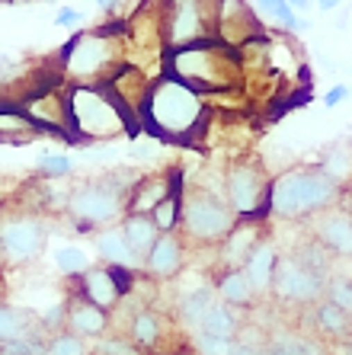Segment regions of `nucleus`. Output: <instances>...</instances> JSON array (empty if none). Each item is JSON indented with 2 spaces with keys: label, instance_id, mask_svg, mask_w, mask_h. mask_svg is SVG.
Wrapping results in <instances>:
<instances>
[{
  "label": "nucleus",
  "instance_id": "nucleus-1",
  "mask_svg": "<svg viewBox=\"0 0 352 355\" xmlns=\"http://www.w3.org/2000/svg\"><path fill=\"white\" fill-rule=\"evenodd\" d=\"M164 74L176 77L196 93H231L244 83V51L224 45L218 35L170 49Z\"/></svg>",
  "mask_w": 352,
  "mask_h": 355
},
{
  "label": "nucleus",
  "instance_id": "nucleus-2",
  "mask_svg": "<svg viewBox=\"0 0 352 355\" xmlns=\"http://www.w3.org/2000/svg\"><path fill=\"white\" fill-rule=\"evenodd\" d=\"M212 119V109L192 87L180 83L176 77L164 74L151 83V93L144 99L141 125L164 141H189L202 132V125Z\"/></svg>",
  "mask_w": 352,
  "mask_h": 355
},
{
  "label": "nucleus",
  "instance_id": "nucleus-3",
  "mask_svg": "<svg viewBox=\"0 0 352 355\" xmlns=\"http://www.w3.org/2000/svg\"><path fill=\"white\" fill-rule=\"evenodd\" d=\"M343 202V186L333 182L317 164H295L272 173L269 215L282 221H304Z\"/></svg>",
  "mask_w": 352,
  "mask_h": 355
},
{
  "label": "nucleus",
  "instance_id": "nucleus-4",
  "mask_svg": "<svg viewBox=\"0 0 352 355\" xmlns=\"http://www.w3.org/2000/svg\"><path fill=\"white\" fill-rule=\"evenodd\" d=\"M138 180L128 170H109L103 176L71 186L65 198V215L74 227V234H93L106 224H119L125 218V198L131 182Z\"/></svg>",
  "mask_w": 352,
  "mask_h": 355
},
{
  "label": "nucleus",
  "instance_id": "nucleus-5",
  "mask_svg": "<svg viewBox=\"0 0 352 355\" xmlns=\"http://www.w3.org/2000/svg\"><path fill=\"white\" fill-rule=\"evenodd\" d=\"M67 106H71L74 144H93V141H112L119 135H135L125 112L109 96L106 83H71Z\"/></svg>",
  "mask_w": 352,
  "mask_h": 355
},
{
  "label": "nucleus",
  "instance_id": "nucleus-6",
  "mask_svg": "<svg viewBox=\"0 0 352 355\" xmlns=\"http://www.w3.org/2000/svg\"><path fill=\"white\" fill-rule=\"evenodd\" d=\"M115 26L119 23H112V29H81L61 49V77H67V83H103L125 64Z\"/></svg>",
  "mask_w": 352,
  "mask_h": 355
},
{
  "label": "nucleus",
  "instance_id": "nucleus-7",
  "mask_svg": "<svg viewBox=\"0 0 352 355\" xmlns=\"http://www.w3.org/2000/svg\"><path fill=\"white\" fill-rule=\"evenodd\" d=\"M49 218L33 202L7 198L0 205V257L7 266H26L49 247Z\"/></svg>",
  "mask_w": 352,
  "mask_h": 355
},
{
  "label": "nucleus",
  "instance_id": "nucleus-8",
  "mask_svg": "<svg viewBox=\"0 0 352 355\" xmlns=\"http://www.w3.org/2000/svg\"><path fill=\"white\" fill-rule=\"evenodd\" d=\"M237 215L228 205L224 192H212L205 186L183 189V221L180 234L189 247H218L234 227Z\"/></svg>",
  "mask_w": 352,
  "mask_h": 355
},
{
  "label": "nucleus",
  "instance_id": "nucleus-9",
  "mask_svg": "<svg viewBox=\"0 0 352 355\" xmlns=\"http://www.w3.org/2000/svg\"><path fill=\"white\" fill-rule=\"evenodd\" d=\"M269 186H272V173L262 160H234L224 173V198L234 208L237 218H256L266 221L269 218Z\"/></svg>",
  "mask_w": 352,
  "mask_h": 355
},
{
  "label": "nucleus",
  "instance_id": "nucleus-10",
  "mask_svg": "<svg viewBox=\"0 0 352 355\" xmlns=\"http://www.w3.org/2000/svg\"><path fill=\"white\" fill-rule=\"evenodd\" d=\"M324 291H327V272L311 266L298 250L278 257L269 297H276L278 304L288 307H311L324 297Z\"/></svg>",
  "mask_w": 352,
  "mask_h": 355
},
{
  "label": "nucleus",
  "instance_id": "nucleus-11",
  "mask_svg": "<svg viewBox=\"0 0 352 355\" xmlns=\"http://www.w3.org/2000/svg\"><path fill=\"white\" fill-rule=\"evenodd\" d=\"M218 0H170L164 7V39L167 49L192 45L215 35Z\"/></svg>",
  "mask_w": 352,
  "mask_h": 355
},
{
  "label": "nucleus",
  "instance_id": "nucleus-12",
  "mask_svg": "<svg viewBox=\"0 0 352 355\" xmlns=\"http://www.w3.org/2000/svg\"><path fill=\"white\" fill-rule=\"evenodd\" d=\"M17 106L26 112V119L33 122V128L39 135H49V138H61V141H67V144H74L67 90H61V87H45V90L23 93V96H17Z\"/></svg>",
  "mask_w": 352,
  "mask_h": 355
},
{
  "label": "nucleus",
  "instance_id": "nucleus-13",
  "mask_svg": "<svg viewBox=\"0 0 352 355\" xmlns=\"http://www.w3.org/2000/svg\"><path fill=\"white\" fill-rule=\"evenodd\" d=\"M135 279H138L135 269L99 263V266H90L87 272L74 275V279H71V291L83 295L87 301H93L97 307H103V311H115V304H119L125 295H131Z\"/></svg>",
  "mask_w": 352,
  "mask_h": 355
},
{
  "label": "nucleus",
  "instance_id": "nucleus-14",
  "mask_svg": "<svg viewBox=\"0 0 352 355\" xmlns=\"http://www.w3.org/2000/svg\"><path fill=\"white\" fill-rule=\"evenodd\" d=\"M215 35L231 49H246L262 39L260 13L250 0H218V17H215Z\"/></svg>",
  "mask_w": 352,
  "mask_h": 355
},
{
  "label": "nucleus",
  "instance_id": "nucleus-15",
  "mask_svg": "<svg viewBox=\"0 0 352 355\" xmlns=\"http://www.w3.org/2000/svg\"><path fill=\"white\" fill-rule=\"evenodd\" d=\"M176 186H183L180 166H170V170H160V173L138 176V180L131 182L128 198H125V215H151Z\"/></svg>",
  "mask_w": 352,
  "mask_h": 355
},
{
  "label": "nucleus",
  "instance_id": "nucleus-16",
  "mask_svg": "<svg viewBox=\"0 0 352 355\" xmlns=\"http://www.w3.org/2000/svg\"><path fill=\"white\" fill-rule=\"evenodd\" d=\"M314 240L333 259H352V211L343 202H336L333 208L314 215Z\"/></svg>",
  "mask_w": 352,
  "mask_h": 355
},
{
  "label": "nucleus",
  "instance_id": "nucleus-17",
  "mask_svg": "<svg viewBox=\"0 0 352 355\" xmlns=\"http://www.w3.org/2000/svg\"><path fill=\"white\" fill-rule=\"evenodd\" d=\"M186 253H189V243L183 240V234H160L154 240V247L144 253V263H141V272L148 275L154 282H170L183 272L186 266Z\"/></svg>",
  "mask_w": 352,
  "mask_h": 355
},
{
  "label": "nucleus",
  "instance_id": "nucleus-18",
  "mask_svg": "<svg viewBox=\"0 0 352 355\" xmlns=\"http://www.w3.org/2000/svg\"><path fill=\"white\" fill-rule=\"evenodd\" d=\"M125 336L141 349V352H160L167 355V339H170V323H167V314L157 311V307L138 304L131 311L128 323H125Z\"/></svg>",
  "mask_w": 352,
  "mask_h": 355
},
{
  "label": "nucleus",
  "instance_id": "nucleus-19",
  "mask_svg": "<svg viewBox=\"0 0 352 355\" xmlns=\"http://www.w3.org/2000/svg\"><path fill=\"white\" fill-rule=\"evenodd\" d=\"M266 234V221L256 218H237L228 237L218 243V269H240L244 259L250 257V250L256 247Z\"/></svg>",
  "mask_w": 352,
  "mask_h": 355
},
{
  "label": "nucleus",
  "instance_id": "nucleus-20",
  "mask_svg": "<svg viewBox=\"0 0 352 355\" xmlns=\"http://www.w3.org/2000/svg\"><path fill=\"white\" fill-rule=\"evenodd\" d=\"M65 311H67L65 330L77 333V336H83V339H99L112 330V314L103 311V307H97L93 301H87L83 295H77V291H67Z\"/></svg>",
  "mask_w": 352,
  "mask_h": 355
},
{
  "label": "nucleus",
  "instance_id": "nucleus-21",
  "mask_svg": "<svg viewBox=\"0 0 352 355\" xmlns=\"http://www.w3.org/2000/svg\"><path fill=\"white\" fill-rule=\"evenodd\" d=\"M278 257H282L278 243L269 237V234H262V240L256 243L253 250H250V257H246L244 266H240L260 297H269V291H272V275H276Z\"/></svg>",
  "mask_w": 352,
  "mask_h": 355
},
{
  "label": "nucleus",
  "instance_id": "nucleus-22",
  "mask_svg": "<svg viewBox=\"0 0 352 355\" xmlns=\"http://www.w3.org/2000/svg\"><path fill=\"white\" fill-rule=\"evenodd\" d=\"M90 237H93L97 257L106 266H122V269H135V272H141V259L135 257V250L128 247V240H125V234H122L119 224H106V227L93 231Z\"/></svg>",
  "mask_w": 352,
  "mask_h": 355
},
{
  "label": "nucleus",
  "instance_id": "nucleus-23",
  "mask_svg": "<svg viewBox=\"0 0 352 355\" xmlns=\"http://www.w3.org/2000/svg\"><path fill=\"white\" fill-rule=\"evenodd\" d=\"M304 311H308V320H311L317 339H336V343L352 339V317L343 307H336L330 297H320L317 304L304 307Z\"/></svg>",
  "mask_w": 352,
  "mask_h": 355
},
{
  "label": "nucleus",
  "instance_id": "nucleus-24",
  "mask_svg": "<svg viewBox=\"0 0 352 355\" xmlns=\"http://www.w3.org/2000/svg\"><path fill=\"white\" fill-rule=\"evenodd\" d=\"M212 288H215V295H218V301L237 307V311H250V307L260 301V295H256V288L250 285L244 269H218Z\"/></svg>",
  "mask_w": 352,
  "mask_h": 355
},
{
  "label": "nucleus",
  "instance_id": "nucleus-25",
  "mask_svg": "<svg viewBox=\"0 0 352 355\" xmlns=\"http://www.w3.org/2000/svg\"><path fill=\"white\" fill-rule=\"evenodd\" d=\"M218 301L212 285H196V288H186L180 297H176V320L186 327L189 333H196L202 327L208 307Z\"/></svg>",
  "mask_w": 352,
  "mask_h": 355
},
{
  "label": "nucleus",
  "instance_id": "nucleus-26",
  "mask_svg": "<svg viewBox=\"0 0 352 355\" xmlns=\"http://www.w3.org/2000/svg\"><path fill=\"white\" fill-rule=\"evenodd\" d=\"M33 333H45V330H42L39 317H35L29 307L3 304V301H0V346H7L13 339L33 336Z\"/></svg>",
  "mask_w": 352,
  "mask_h": 355
},
{
  "label": "nucleus",
  "instance_id": "nucleus-27",
  "mask_svg": "<svg viewBox=\"0 0 352 355\" xmlns=\"http://www.w3.org/2000/svg\"><path fill=\"white\" fill-rule=\"evenodd\" d=\"M33 138H39V132L17 106V99H0V144H29Z\"/></svg>",
  "mask_w": 352,
  "mask_h": 355
},
{
  "label": "nucleus",
  "instance_id": "nucleus-28",
  "mask_svg": "<svg viewBox=\"0 0 352 355\" xmlns=\"http://www.w3.org/2000/svg\"><path fill=\"white\" fill-rule=\"evenodd\" d=\"M240 330H244V314L237 307L224 304V301H215L205 314L202 327L196 333H205V336H221V339H237Z\"/></svg>",
  "mask_w": 352,
  "mask_h": 355
},
{
  "label": "nucleus",
  "instance_id": "nucleus-29",
  "mask_svg": "<svg viewBox=\"0 0 352 355\" xmlns=\"http://www.w3.org/2000/svg\"><path fill=\"white\" fill-rule=\"evenodd\" d=\"M266 355H330L317 336L295 330H278L266 339Z\"/></svg>",
  "mask_w": 352,
  "mask_h": 355
},
{
  "label": "nucleus",
  "instance_id": "nucleus-30",
  "mask_svg": "<svg viewBox=\"0 0 352 355\" xmlns=\"http://www.w3.org/2000/svg\"><path fill=\"white\" fill-rule=\"evenodd\" d=\"M119 227H122L125 240H128V247L135 250V257L144 263V253H148V250L154 247V240L160 237L154 218H151V215H125L122 221H119Z\"/></svg>",
  "mask_w": 352,
  "mask_h": 355
},
{
  "label": "nucleus",
  "instance_id": "nucleus-31",
  "mask_svg": "<svg viewBox=\"0 0 352 355\" xmlns=\"http://www.w3.org/2000/svg\"><path fill=\"white\" fill-rule=\"evenodd\" d=\"M317 166L330 176V180L340 182L346 189L352 182V141H336V144H330V148L324 150V157H320Z\"/></svg>",
  "mask_w": 352,
  "mask_h": 355
},
{
  "label": "nucleus",
  "instance_id": "nucleus-32",
  "mask_svg": "<svg viewBox=\"0 0 352 355\" xmlns=\"http://www.w3.org/2000/svg\"><path fill=\"white\" fill-rule=\"evenodd\" d=\"M183 189L186 186H176V189L170 192V196L160 202V205L151 211V218H154L157 231L160 234H176L180 231V221H183Z\"/></svg>",
  "mask_w": 352,
  "mask_h": 355
},
{
  "label": "nucleus",
  "instance_id": "nucleus-33",
  "mask_svg": "<svg viewBox=\"0 0 352 355\" xmlns=\"http://www.w3.org/2000/svg\"><path fill=\"white\" fill-rule=\"evenodd\" d=\"M45 355H93V339H83L71 330L49 333V339H45Z\"/></svg>",
  "mask_w": 352,
  "mask_h": 355
},
{
  "label": "nucleus",
  "instance_id": "nucleus-34",
  "mask_svg": "<svg viewBox=\"0 0 352 355\" xmlns=\"http://www.w3.org/2000/svg\"><path fill=\"white\" fill-rule=\"evenodd\" d=\"M253 7L260 17H269L276 26H282L285 33H298L301 29V17H298L288 0H253Z\"/></svg>",
  "mask_w": 352,
  "mask_h": 355
},
{
  "label": "nucleus",
  "instance_id": "nucleus-35",
  "mask_svg": "<svg viewBox=\"0 0 352 355\" xmlns=\"http://www.w3.org/2000/svg\"><path fill=\"white\" fill-rule=\"evenodd\" d=\"M55 266H58V272H65L67 279H74V275L87 272L93 266V259L87 257V250L83 247H61L55 253Z\"/></svg>",
  "mask_w": 352,
  "mask_h": 355
},
{
  "label": "nucleus",
  "instance_id": "nucleus-36",
  "mask_svg": "<svg viewBox=\"0 0 352 355\" xmlns=\"http://www.w3.org/2000/svg\"><path fill=\"white\" fill-rule=\"evenodd\" d=\"M93 355H144L125 333H106L93 339Z\"/></svg>",
  "mask_w": 352,
  "mask_h": 355
},
{
  "label": "nucleus",
  "instance_id": "nucleus-37",
  "mask_svg": "<svg viewBox=\"0 0 352 355\" xmlns=\"http://www.w3.org/2000/svg\"><path fill=\"white\" fill-rule=\"evenodd\" d=\"M35 170H39L45 180H65V176L74 173V160L67 157V154H39Z\"/></svg>",
  "mask_w": 352,
  "mask_h": 355
},
{
  "label": "nucleus",
  "instance_id": "nucleus-38",
  "mask_svg": "<svg viewBox=\"0 0 352 355\" xmlns=\"http://www.w3.org/2000/svg\"><path fill=\"white\" fill-rule=\"evenodd\" d=\"M324 297H330L336 307H343L352 317V275H327V291Z\"/></svg>",
  "mask_w": 352,
  "mask_h": 355
},
{
  "label": "nucleus",
  "instance_id": "nucleus-39",
  "mask_svg": "<svg viewBox=\"0 0 352 355\" xmlns=\"http://www.w3.org/2000/svg\"><path fill=\"white\" fill-rule=\"evenodd\" d=\"M231 346H234V339L192 333V352L196 355H231Z\"/></svg>",
  "mask_w": 352,
  "mask_h": 355
},
{
  "label": "nucleus",
  "instance_id": "nucleus-40",
  "mask_svg": "<svg viewBox=\"0 0 352 355\" xmlns=\"http://www.w3.org/2000/svg\"><path fill=\"white\" fill-rule=\"evenodd\" d=\"M231 355H266V339H250L246 333H240L231 346Z\"/></svg>",
  "mask_w": 352,
  "mask_h": 355
},
{
  "label": "nucleus",
  "instance_id": "nucleus-41",
  "mask_svg": "<svg viewBox=\"0 0 352 355\" xmlns=\"http://www.w3.org/2000/svg\"><path fill=\"white\" fill-rule=\"evenodd\" d=\"M349 87H346V83H336V87H330L327 93H324V106L327 109H336L340 106V103H346V99H349Z\"/></svg>",
  "mask_w": 352,
  "mask_h": 355
},
{
  "label": "nucleus",
  "instance_id": "nucleus-42",
  "mask_svg": "<svg viewBox=\"0 0 352 355\" xmlns=\"http://www.w3.org/2000/svg\"><path fill=\"white\" fill-rule=\"evenodd\" d=\"M83 23V13L74 7H61L55 13V26H81Z\"/></svg>",
  "mask_w": 352,
  "mask_h": 355
},
{
  "label": "nucleus",
  "instance_id": "nucleus-43",
  "mask_svg": "<svg viewBox=\"0 0 352 355\" xmlns=\"http://www.w3.org/2000/svg\"><path fill=\"white\" fill-rule=\"evenodd\" d=\"M314 7L324 10V13H333L336 7H343V0H314Z\"/></svg>",
  "mask_w": 352,
  "mask_h": 355
},
{
  "label": "nucleus",
  "instance_id": "nucleus-44",
  "mask_svg": "<svg viewBox=\"0 0 352 355\" xmlns=\"http://www.w3.org/2000/svg\"><path fill=\"white\" fill-rule=\"evenodd\" d=\"M288 3H292V10H295V13H301V10H311V7H314V0H288Z\"/></svg>",
  "mask_w": 352,
  "mask_h": 355
},
{
  "label": "nucleus",
  "instance_id": "nucleus-45",
  "mask_svg": "<svg viewBox=\"0 0 352 355\" xmlns=\"http://www.w3.org/2000/svg\"><path fill=\"white\" fill-rule=\"evenodd\" d=\"M97 7H99V10H106V13H112V10L119 7V0H97Z\"/></svg>",
  "mask_w": 352,
  "mask_h": 355
},
{
  "label": "nucleus",
  "instance_id": "nucleus-46",
  "mask_svg": "<svg viewBox=\"0 0 352 355\" xmlns=\"http://www.w3.org/2000/svg\"><path fill=\"white\" fill-rule=\"evenodd\" d=\"M343 205L352 211V182H349V186H346V189H343Z\"/></svg>",
  "mask_w": 352,
  "mask_h": 355
},
{
  "label": "nucleus",
  "instance_id": "nucleus-47",
  "mask_svg": "<svg viewBox=\"0 0 352 355\" xmlns=\"http://www.w3.org/2000/svg\"><path fill=\"white\" fill-rule=\"evenodd\" d=\"M340 349H343L346 355H352V339H346V343H340Z\"/></svg>",
  "mask_w": 352,
  "mask_h": 355
},
{
  "label": "nucleus",
  "instance_id": "nucleus-48",
  "mask_svg": "<svg viewBox=\"0 0 352 355\" xmlns=\"http://www.w3.org/2000/svg\"><path fill=\"white\" fill-rule=\"evenodd\" d=\"M0 355H13V352H7V349H3V346H0Z\"/></svg>",
  "mask_w": 352,
  "mask_h": 355
},
{
  "label": "nucleus",
  "instance_id": "nucleus-49",
  "mask_svg": "<svg viewBox=\"0 0 352 355\" xmlns=\"http://www.w3.org/2000/svg\"><path fill=\"white\" fill-rule=\"evenodd\" d=\"M3 266H7V263H3V257H0V269H3Z\"/></svg>",
  "mask_w": 352,
  "mask_h": 355
},
{
  "label": "nucleus",
  "instance_id": "nucleus-50",
  "mask_svg": "<svg viewBox=\"0 0 352 355\" xmlns=\"http://www.w3.org/2000/svg\"><path fill=\"white\" fill-rule=\"evenodd\" d=\"M349 71H352V64H349Z\"/></svg>",
  "mask_w": 352,
  "mask_h": 355
},
{
  "label": "nucleus",
  "instance_id": "nucleus-51",
  "mask_svg": "<svg viewBox=\"0 0 352 355\" xmlns=\"http://www.w3.org/2000/svg\"><path fill=\"white\" fill-rule=\"evenodd\" d=\"M349 263H352V259H349Z\"/></svg>",
  "mask_w": 352,
  "mask_h": 355
}]
</instances>
